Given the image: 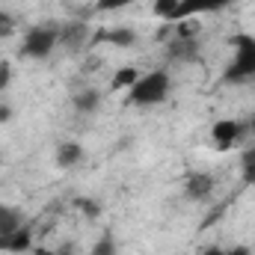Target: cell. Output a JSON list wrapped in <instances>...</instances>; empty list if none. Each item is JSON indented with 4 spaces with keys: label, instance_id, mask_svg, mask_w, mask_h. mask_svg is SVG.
<instances>
[{
    "label": "cell",
    "instance_id": "cell-1",
    "mask_svg": "<svg viewBox=\"0 0 255 255\" xmlns=\"http://www.w3.org/2000/svg\"><path fill=\"white\" fill-rule=\"evenodd\" d=\"M169 86H172V80H169V71H163V68L139 74V80L125 92V104L128 107H154V104L166 101Z\"/></svg>",
    "mask_w": 255,
    "mask_h": 255
},
{
    "label": "cell",
    "instance_id": "cell-2",
    "mask_svg": "<svg viewBox=\"0 0 255 255\" xmlns=\"http://www.w3.org/2000/svg\"><path fill=\"white\" fill-rule=\"evenodd\" d=\"M232 45H235L232 63L226 65V71H223V83H229V86L247 83V80L255 77V36L238 33L232 39Z\"/></svg>",
    "mask_w": 255,
    "mask_h": 255
},
{
    "label": "cell",
    "instance_id": "cell-3",
    "mask_svg": "<svg viewBox=\"0 0 255 255\" xmlns=\"http://www.w3.org/2000/svg\"><path fill=\"white\" fill-rule=\"evenodd\" d=\"M57 27H48V24H39V27H30L24 33V42H21V57L24 60H48L57 48Z\"/></svg>",
    "mask_w": 255,
    "mask_h": 255
},
{
    "label": "cell",
    "instance_id": "cell-4",
    "mask_svg": "<svg viewBox=\"0 0 255 255\" xmlns=\"http://www.w3.org/2000/svg\"><path fill=\"white\" fill-rule=\"evenodd\" d=\"M57 45L65 48L68 54H80L86 45H92V27L86 21H80V18L65 21V24H60V30H57Z\"/></svg>",
    "mask_w": 255,
    "mask_h": 255
},
{
    "label": "cell",
    "instance_id": "cell-5",
    "mask_svg": "<svg viewBox=\"0 0 255 255\" xmlns=\"http://www.w3.org/2000/svg\"><path fill=\"white\" fill-rule=\"evenodd\" d=\"M244 133H247V125L238 122V119H217V122L211 125V139H214V148H217V151L235 148Z\"/></svg>",
    "mask_w": 255,
    "mask_h": 255
},
{
    "label": "cell",
    "instance_id": "cell-6",
    "mask_svg": "<svg viewBox=\"0 0 255 255\" xmlns=\"http://www.w3.org/2000/svg\"><path fill=\"white\" fill-rule=\"evenodd\" d=\"M166 60L175 65L199 63L202 60V42H199V36L196 39H178V36H172L166 42Z\"/></svg>",
    "mask_w": 255,
    "mask_h": 255
},
{
    "label": "cell",
    "instance_id": "cell-7",
    "mask_svg": "<svg viewBox=\"0 0 255 255\" xmlns=\"http://www.w3.org/2000/svg\"><path fill=\"white\" fill-rule=\"evenodd\" d=\"M139 42L136 30L133 27H101V30H92V45H113V48H133Z\"/></svg>",
    "mask_w": 255,
    "mask_h": 255
},
{
    "label": "cell",
    "instance_id": "cell-8",
    "mask_svg": "<svg viewBox=\"0 0 255 255\" xmlns=\"http://www.w3.org/2000/svg\"><path fill=\"white\" fill-rule=\"evenodd\" d=\"M33 250V229L24 223L21 229L9 232V235H0V253H9V255H24Z\"/></svg>",
    "mask_w": 255,
    "mask_h": 255
},
{
    "label": "cell",
    "instance_id": "cell-9",
    "mask_svg": "<svg viewBox=\"0 0 255 255\" xmlns=\"http://www.w3.org/2000/svg\"><path fill=\"white\" fill-rule=\"evenodd\" d=\"M214 187H217V181H214L211 172H190V175L184 178V196H187L190 202L208 199V196L214 193Z\"/></svg>",
    "mask_w": 255,
    "mask_h": 255
},
{
    "label": "cell",
    "instance_id": "cell-10",
    "mask_svg": "<svg viewBox=\"0 0 255 255\" xmlns=\"http://www.w3.org/2000/svg\"><path fill=\"white\" fill-rule=\"evenodd\" d=\"M101 104H104V95H101V89H95V86H83V89H77V92L71 95V107H74L80 116L98 113Z\"/></svg>",
    "mask_w": 255,
    "mask_h": 255
},
{
    "label": "cell",
    "instance_id": "cell-11",
    "mask_svg": "<svg viewBox=\"0 0 255 255\" xmlns=\"http://www.w3.org/2000/svg\"><path fill=\"white\" fill-rule=\"evenodd\" d=\"M235 0H181L178 6V21L196 18V15H208V12H220L226 6H232Z\"/></svg>",
    "mask_w": 255,
    "mask_h": 255
},
{
    "label": "cell",
    "instance_id": "cell-12",
    "mask_svg": "<svg viewBox=\"0 0 255 255\" xmlns=\"http://www.w3.org/2000/svg\"><path fill=\"white\" fill-rule=\"evenodd\" d=\"M83 145L80 142H74V139H65L57 145V166L60 169H74V166H80L83 163Z\"/></svg>",
    "mask_w": 255,
    "mask_h": 255
},
{
    "label": "cell",
    "instance_id": "cell-13",
    "mask_svg": "<svg viewBox=\"0 0 255 255\" xmlns=\"http://www.w3.org/2000/svg\"><path fill=\"white\" fill-rule=\"evenodd\" d=\"M136 80H139V68H133V65H122V68H116L113 77H110V92H128Z\"/></svg>",
    "mask_w": 255,
    "mask_h": 255
},
{
    "label": "cell",
    "instance_id": "cell-14",
    "mask_svg": "<svg viewBox=\"0 0 255 255\" xmlns=\"http://www.w3.org/2000/svg\"><path fill=\"white\" fill-rule=\"evenodd\" d=\"M24 226V214L12 205H0V235H9Z\"/></svg>",
    "mask_w": 255,
    "mask_h": 255
},
{
    "label": "cell",
    "instance_id": "cell-15",
    "mask_svg": "<svg viewBox=\"0 0 255 255\" xmlns=\"http://www.w3.org/2000/svg\"><path fill=\"white\" fill-rule=\"evenodd\" d=\"M178 6H181V0H154L151 15L160 18V21H166V24H175L178 21Z\"/></svg>",
    "mask_w": 255,
    "mask_h": 255
},
{
    "label": "cell",
    "instance_id": "cell-16",
    "mask_svg": "<svg viewBox=\"0 0 255 255\" xmlns=\"http://www.w3.org/2000/svg\"><path fill=\"white\" fill-rule=\"evenodd\" d=\"M74 208H77L86 220H98V217H101V202L92 199V196H77V199H74Z\"/></svg>",
    "mask_w": 255,
    "mask_h": 255
},
{
    "label": "cell",
    "instance_id": "cell-17",
    "mask_svg": "<svg viewBox=\"0 0 255 255\" xmlns=\"http://www.w3.org/2000/svg\"><path fill=\"white\" fill-rule=\"evenodd\" d=\"M241 175H244V184L250 187L255 184V145L241 154Z\"/></svg>",
    "mask_w": 255,
    "mask_h": 255
},
{
    "label": "cell",
    "instance_id": "cell-18",
    "mask_svg": "<svg viewBox=\"0 0 255 255\" xmlns=\"http://www.w3.org/2000/svg\"><path fill=\"white\" fill-rule=\"evenodd\" d=\"M119 253V247H116V238L110 235V232H104L95 244H92V253L89 255H116Z\"/></svg>",
    "mask_w": 255,
    "mask_h": 255
},
{
    "label": "cell",
    "instance_id": "cell-19",
    "mask_svg": "<svg viewBox=\"0 0 255 255\" xmlns=\"http://www.w3.org/2000/svg\"><path fill=\"white\" fill-rule=\"evenodd\" d=\"M12 77H15V68H12V63H9V60H0V92H6V89H9Z\"/></svg>",
    "mask_w": 255,
    "mask_h": 255
},
{
    "label": "cell",
    "instance_id": "cell-20",
    "mask_svg": "<svg viewBox=\"0 0 255 255\" xmlns=\"http://www.w3.org/2000/svg\"><path fill=\"white\" fill-rule=\"evenodd\" d=\"M12 33H15V18L0 9V39H6V36H12Z\"/></svg>",
    "mask_w": 255,
    "mask_h": 255
},
{
    "label": "cell",
    "instance_id": "cell-21",
    "mask_svg": "<svg viewBox=\"0 0 255 255\" xmlns=\"http://www.w3.org/2000/svg\"><path fill=\"white\" fill-rule=\"evenodd\" d=\"M130 3H133V0H98L95 9H98V12H113V9H125Z\"/></svg>",
    "mask_w": 255,
    "mask_h": 255
},
{
    "label": "cell",
    "instance_id": "cell-22",
    "mask_svg": "<svg viewBox=\"0 0 255 255\" xmlns=\"http://www.w3.org/2000/svg\"><path fill=\"white\" fill-rule=\"evenodd\" d=\"M54 255H77V244H74V241H65V244H60V247L54 250Z\"/></svg>",
    "mask_w": 255,
    "mask_h": 255
},
{
    "label": "cell",
    "instance_id": "cell-23",
    "mask_svg": "<svg viewBox=\"0 0 255 255\" xmlns=\"http://www.w3.org/2000/svg\"><path fill=\"white\" fill-rule=\"evenodd\" d=\"M12 119V107L9 104H0V125H6Z\"/></svg>",
    "mask_w": 255,
    "mask_h": 255
},
{
    "label": "cell",
    "instance_id": "cell-24",
    "mask_svg": "<svg viewBox=\"0 0 255 255\" xmlns=\"http://www.w3.org/2000/svg\"><path fill=\"white\" fill-rule=\"evenodd\" d=\"M226 255H253L250 247H232V250H226Z\"/></svg>",
    "mask_w": 255,
    "mask_h": 255
},
{
    "label": "cell",
    "instance_id": "cell-25",
    "mask_svg": "<svg viewBox=\"0 0 255 255\" xmlns=\"http://www.w3.org/2000/svg\"><path fill=\"white\" fill-rule=\"evenodd\" d=\"M199 255H226V250L223 247H208L205 253H199Z\"/></svg>",
    "mask_w": 255,
    "mask_h": 255
},
{
    "label": "cell",
    "instance_id": "cell-26",
    "mask_svg": "<svg viewBox=\"0 0 255 255\" xmlns=\"http://www.w3.org/2000/svg\"><path fill=\"white\" fill-rule=\"evenodd\" d=\"M30 255H54V250H45V247H33Z\"/></svg>",
    "mask_w": 255,
    "mask_h": 255
},
{
    "label": "cell",
    "instance_id": "cell-27",
    "mask_svg": "<svg viewBox=\"0 0 255 255\" xmlns=\"http://www.w3.org/2000/svg\"><path fill=\"white\" fill-rule=\"evenodd\" d=\"M247 130H250V133H253V136H255V116H253V119H250V122H247Z\"/></svg>",
    "mask_w": 255,
    "mask_h": 255
},
{
    "label": "cell",
    "instance_id": "cell-28",
    "mask_svg": "<svg viewBox=\"0 0 255 255\" xmlns=\"http://www.w3.org/2000/svg\"><path fill=\"white\" fill-rule=\"evenodd\" d=\"M0 163H3V157H0Z\"/></svg>",
    "mask_w": 255,
    "mask_h": 255
}]
</instances>
